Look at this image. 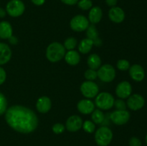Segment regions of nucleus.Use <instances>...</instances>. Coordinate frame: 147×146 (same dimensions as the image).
Listing matches in <instances>:
<instances>
[{"label":"nucleus","instance_id":"22","mask_svg":"<svg viewBox=\"0 0 147 146\" xmlns=\"http://www.w3.org/2000/svg\"><path fill=\"white\" fill-rule=\"evenodd\" d=\"M88 65L90 69L96 70L101 65V60L96 54H92L88 58Z\"/></svg>","mask_w":147,"mask_h":146},{"label":"nucleus","instance_id":"9","mask_svg":"<svg viewBox=\"0 0 147 146\" xmlns=\"http://www.w3.org/2000/svg\"><path fill=\"white\" fill-rule=\"evenodd\" d=\"M110 117L114 124L117 125H123L126 124L130 119V113L126 110H117L111 113Z\"/></svg>","mask_w":147,"mask_h":146},{"label":"nucleus","instance_id":"34","mask_svg":"<svg viewBox=\"0 0 147 146\" xmlns=\"http://www.w3.org/2000/svg\"><path fill=\"white\" fill-rule=\"evenodd\" d=\"M6 77H7V74H6L5 70L2 67H0V85L4 82L6 80Z\"/></svg>","mask_w":147,"mask_h":146},{"label":"nucleus","instance_id":"18","mask_svg":"<svg viewBox=\"0 0 147 146\" xmlns=\"http://www.w3.org/2000/svg\"><path fill=\"white\" fill-rule=\"evenodd\" d=\"M86 35L88 39L92 40L93 42V44L96 46H100L102 44V42L100 39L99 38L98 32L97 29L96 28L94 24H90L88 26L87 28V32H86Z\"/></svg>","mask_w":147,"mask_h":146},{"label":"nucleus","instance_id":"28","mask_svg":"<svg viewBox=\"0 0 147 146\" xmlns=\"http://www.w3.org/2000/svg\"><path fill=\"white\" fill-rule=\"evenodd\" d=\"M78 5L79 8H80L81 9L88 10L91 8L93 3H92L91 0H80L78 2Z\"/></svg>","mask_w":147,"mask_h":146},{"label":"nucleus","instance_id":"24","mask_svg":"<svg viewBox=\"0 0 147 146\" xmlns=\"http://www.w3.org/2000/svg\"><path fill=\"white\" fill-rule=\"evenodd\" d=\"M91 118L93 120V123L99 125L103 123L105 119V116L103 112L100 111L99 109H97L96 110H93V113H92Z\"/></svg>","mask_w":147,"mask_h":146},{"label":"nucleus","instance_id":"1","mask_svg":"<svg viewBox=\"0 0 147 146\" xmlns=\"http://www.w3.org/2000/svg\"><path fill=\"white\" fill-rule=\"evenodd\" d=\"M7 124L19 133H30L38 125L37 115L30 109L22 105H14L5 112Z\"/></svg>","mask_w":147,"mask_h":146},{"label":"nucleus","instance_id":"40","mask_svg":"<svg viewBox=\"0 0 147 146\" xmlns=\"http://www.w3.org/2000/svg\"><path fill=\"white\" fill-rule=\"evenodd\" d=\"M146 145H147V134L146 135Z\"/></svg>","mask_w":147,"mask_h":146},{"label":"nucleus","instance_id":"2","mask_svg":"<svg viewBox=\"0 0 147 146\" xmlns=\"http://www.w3.org/2000/svg\"><path fill=\"white\" fill-rule=\"evenodd\" d=\"M65 54V48L59 42H53L47 47L46 57L51 62H56L61 60Z\"/></svg>","mask_w":147,"mask_h":146},{"label":"nucleus","instance_id":"39","mask_svg":"<svg viewBox=\"0 0 147 146\" xmlns=\"http://www.w3.org/2000/svg\"><path fill=\"white\" fill-rule=\"evenodd\" d=\"M6 16V11L4 9L0 8V18H4Z\"/></svg>","mask_w":147,"mask_h":146},{"label":"nucleus","instance_id":"14","mask_svg":"<svg viewBox=\"0 0 147 146\" xmlns=\"http://www.w3.org/2000/svg\"><path fill=\"white\" fill-rule=\"evenodd\" d=\"M110 19L115 23H121L124 20L125 13L120 7H113L109 12Z\"/></svg>","mask_w":147,"mask_h":146},{"label":"nucleus","instance_id":"13","mask_svg":"<svg viewBox=\"0 0 147 146\" xmlns=\"http://www.w3.org/2000/svg\"><path fill=\"white\" fill-rule=\"evenodd\" d=\"M129 74L134 81L141 82L144 79L145 72L143 67L139 64H134L129 67Z\"/></svg>","mask_w":147,"mask_h":146},{"label":"nucleus","instance_id":"29","mask_svg":"<svg viewBox=\"0 0 147 146\" xmlns=\"http://www.w3.org/2000/svg\"><path fill=\"white\" fill-rule=\"evenodd\" d=\"M117 67L121 71H126L130 67V63L126 60H120L117 62Z\"/></svg>","mask_w":147,"mask_h":146},{"label":"nucleus","instance_id":"32","mask_svg":"<svg viewBox=\"0 0 147 146\" xmlns=\"http://www.w3.org/2000/svg\"><path fill=\"white\" fill-rule=\"evenodd\" d=\"M114 105L116 108L119 110H125L126 109V104L123 100H116L114 101Z\"/></svg>","mask_w":147,"mask_h":146},{"label":"nucleus","instance_id":"31","mask_svg":"<svg viewBox=\"0 0 147 146\" xmlns=\"http://www.w3.org/2000/svg\"><path fill=\"white\" fill-rule=\"evenodd\" d=\"M65 126L61 123H56L53 126V133L55 134H60V133H63L65 130Z\"/></svg>","mask_w":147,"mask_h":146},{"label":"nucleus","instance_id":"37","mask_svg":"<svg viewBox=\"0 0 147 146\" xmlns=\"http://www.w3.org/2000/svg\"><path fill=\"white\" fill-rule=\"evenodd\" d=\"M106 2L109 7H114L117 4V0H106Z\"/></svg>","mask_w":147,"mask_h":146},{"label":"nucleus","instance_id":"35","mask_svg":"<svg viewBox=\"0 0 147 146\" xmlns=\"http://www.w3.org/2000/svg\"><path fill=\"white\" fill-rule=\"evenodd\" d=\"M62 2L64 4H67V5H74L78 2L79 0H61Z\"/></svg>","mask_w":147,"mask_h":146},{"label":"nucleus","instance_id":"15","mask_svg":"<svg viewBox=\"0 0 147 146\" xmlns=\"http://www.w3.org/2000/svg\"><path fill=\"white\" fill-rule=\"evenodd\" d=\"M78 110L80 113L84 115L90 114L95 109V104L89 100H82L78 103Z\"/></svg>","mask_w":147,"mask_h":146},{"label":"nucleus","instance_id":"10","mask_svg":"<svg viewBox=\"0 0 147 146\" xmlns=\"http://www.w3.org/2000/svg\"><path fill=\"white\" fill-rule=\"evenodd\" d=\"M145 104V100L141 94H134L128 97L126 104L129 109L132 110H139L144 107Z\"/></svg>","mask_w":147,"mask_h":146},{"label":"nucleus","instance_id":"25","mask_svg":"<svg viewBox=\"0 0 147 146\" xmlns=\"http://www.w3.org/2000/svg\"><path fill=\"white\" fill-rule=\"evenodd\" d=\"M78 44V41L74 37H69L65 41L64 47L67 50H73L76 47Z\"/></svg>","mask_w":147,"mask_h":146},{"label":"nucleus","instance_id":"3","mask_svg":"<svg viewBox=\"0 0 147 146\" xmlns=\"http://www.w3.org/2000/svg\"><path fill=\"white\" fill-rule=\"evenodd\" d=\"M113 139V133L109 127L102 126L98 129L95 134V140L99 146H107Z\"/></svg>","mask_w":147,"mask_h":146},{"label":"nucleus","instance_id":"27","mask_svg":"<svg viewBox=\"0 0 147 146\" xmlns=\"http://www.w3.org/2000/svg\"><path fill=\"white\" fill-rule=\"evenodd\" d=\"M7 100L5 96L0 92V115L4 114L7 110Z\"/></svg>","mask_w":147,"mask_h":146},{"label":"nucleus","instance_id":"5","mask_svg":"<svg viewBox=\"0 0 147 146\" xmlns=\"http://www.w3.org/2000/svg\"><path fill=\"white\" fill-rule=\"evenodd\" d=\"M97 76L104 82H110L116 77V71L113 66L106 64L100 66L97 72Z\"/></svg>","mask_w":147,"mask_h":146},{"label":"nucleus","instance_id":"33","mask_svg":"<svg viewBox=\"0 0 147 146\" xmlns=\"http://www.w3.org/2000/svg\"><path fill=\"white\" fill-rule=\"evenodd\" d=\"M129 146H142V141L136 137H132L129 140Z\"/></svg>","mask_w":147,"mask_h":146},{"label":"nucleus","instance_id":"30","mask_svg":"<svg viewBox=\"0 0 147 146\" xmlns=\"http://www.w3.org/2000/svg\"><path fill=\"white\" fill-rule=\"evenodd\" d=\"M85 77L89 81H93V80H96L97 76V72L94 70H92V69H89L87 70L85 72Z\"/></svg>","mask_w":147,"mask_h":146},{"label":"nucleus","instance_id":"23","mask_svg":"<svg viewBox=\"0 0 147 146\" xmlns=\"http://www.w3.org/2000/svg\"><path fill=\"white\" fill-rule=\"evenodd\" d=\"M93 46V42L92 40H90L88 38L83 39V40H82L80 41V44H79V52H81L82 54H87V53H88L90 51Z\"/></svg>","mask_w":147,"mask_h":146},{"label":"nucleus","instance_id":"38","mask_svg":"<svg viewBox=\"0 0 147 146\" xmlns=\"http://www.w3.org/2000/svg\"><path fill=\"white\" fill-rule=\"evenodd\" d=\"M31 1H32V2L34 3L35 5L41 6L44 4L45 1V0H31Z\"/></svg>","mask_w":147,"mask_h":146},{"label":"nucleus","instance_id":"4","mask_svg":"<svg viewBox=\"0 0 147 146\" xmlns=\"http://www.w3.org/2000/svg\"><path fill=\"white\" fill-rule=\"evenodd\" d=\"M114 101V98L111 94L103 92L97 95L96 98V104L99 109L106 110L113 107Z\"/></svg>","mask_w":147,"mask_h":146},{"label":"nucleus","instance_id":"12","mask_svg":"<svg viewBox=\"0 0 147 146\" xmlns=\"http://www.w3.org/2000/svg\"><path fill=\"white\" fill-rule=\"evenodd\" d=\"M83 120L78 115L70 116L66 122V128L70 132H76L83 126Z\"/></svg>","mask_w":147,"mask_h":146},{"label":"nucleus","instance_id":"36","mask_svg":"<svg viewBox=\"0 0 147 146\" xmlns=\"http://www.w3.org/2000/svg\"><path fill=\"white\" fill-rule=\"evenodd\" d=\"M9 40V42L10 44H17V42H18V40H17V37H14V36H11V37H10L8 39Z\"/></svg>","mask_w":147,"mask_h":146},{"label":"nucleus","instance_id":"11","mask_svg":"<svg viewBox=\"0 0 147 146\" xmlns=\"http://www.w3.org/2000/svg\"><path fill=\"white\" fill-rule=\"evenodd\" d=\"M131 85L127 81H123L119 83L116 89V95L121 99L128 98L131 94Z\"/></svg>","mask_w":147,"mask_h":146},{"label":"nucleus","instance_id":"21","mask_svg":"<svg viewBox=\"0 0 147 146\" xmlns=\"http://www.w3.org/2000/svg\"><path fill=\"white\" fill-rule=\"evenodd\" d=\"M65 59L67 64L70 65H76L79 63L80 60V57L79 53L75 50H69L65 54Z\"/></svg>","mask_w":147,"mask_h":146},{"label":"nucleus","instance_id":"17","mask_svg":"<svg viewBox=\"0 0 147 146\" xmlns=\"http://www.w3.org/2000/svg\"><path fill=\"white\" fill-rule=\"evenodd\" d=\"M11 57V51L8 44L0 43V65L8 62Z\"/></svg>","mask_w":147,"mask_h":146},{"label":"nucleus","instance_id":"19","mask_svg":"<svg viewBox=\"0 0 147 146\" xmlns=\"http://www.w3.org/2000/svg\"><path fill=\"white\" fill-rule=\"evenodd\" d=\"M12 36V27L8 21H3L0 22V38L9 39Z\"/></svg>","mask_w":147,"mask_h":146},{"label":"nucleus","instance_id":"26","mask_svg":"<svg viewBox=\"0 0 147 146\" xmlns=\"http://www.w3.org/2000/svg\"><path fill=\"white\" fill-rule=\"evenodd\" d=\"M83 130L88 133H93L96 130V125H95L94 123L90 121V120H86L83 123Z\"/></svg>","mask_w":147,"mask_h":146},{"label":"nucleus","instance_id":"16","mask_svg":"<svg viewBox=\"0 0 147 146\" xmlns=\"http://www.w3.org/2000/svg\"><path fill=\"white\" fill-rule=\"evenodd\" d=\"M51 100L48 97L42 96L37 100L36 107L37 111L41 113H46L51 108Z\"/></svg>","mask_w":147,"mask_h":146},{"label":"nucleus","instance_id":"8","mask_svg":"<svg viewBox=\"0 0 147 146\" xmlns=\"http://www.w3.org/2000/svg\"><path fill=\"white\" fill-rule=\"evenodd\" d=\"M70 27L76 31H83L87 29L89 26V21L85 16L76 15L71 19Z\"/></svg>","mask_w":147,"mask_h":146},{"label":"nucleus","instance_id":"20","mask_svg":"<svg viewBox=\"0 0 147 146\" xmlns=\"http://www.w3.org/2000/svg\"><path fill=\"white\" fill-rule=\"evenodd\" d=\"M102 16H103V13H102V10L100 7H93L90 9V12H89V21L93 24H97V23H98L100 21V19L102 18Z\"/></svg>","mask_w":147,"mask_h":146},{"label":"nucleus","instance_id":"7","mask_svg":"<svg viewBox=\"0 0 147 146\" xmlns=\"http://www.w3.org/2000/svg\"><path fill=\"white\" fill-rule=\"evenodd\" d=\"M80 91L83 96L87 98H93L96 97L99 92L98 86L93 81L84 82L80 86Z\"/></svg>","mask_w":147,"mask_h":146},{"label":"nucleus","instance_id":"6","mask_svg":"<svg viewBox=\"0 0 147 146\" xmlns=\"http://www.w3.org/2000/svg\"><path fill=\"white\" fill-rule=\"evenodd\" d=\"M25 7L24 3L20 0H11L7 4L6 10L9 16L12 17H17L24 13Z\"/></svg>","mask_w":147,"mask_h":146}]
</instances>
